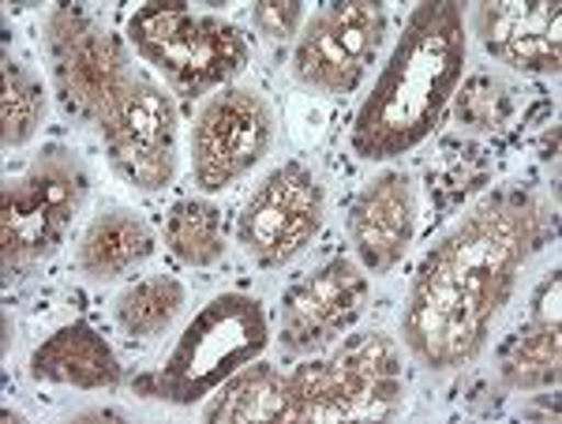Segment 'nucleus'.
I'll use <instances>...</instances> for the list:
<instances>
[{
	"instance_id": "f257e3e1",
	"label": "nucleus",
	"mask_w": 562,
	"mask_h": 424,
	"mask_svg": "<svg viewBox=\"0 0 562 424\" xmlns=\"http://www.w3.org/2000/svg\"><path fill=\"white\" fill-rule=\"evenodd\" d=\"M555 233V214L532 188H498L420 259L402 312V342L431 372H454L484 354L521 267Z\"/></svg>"
},
{
	"instance_id": "f03ea898",
	"label": "nucleus",
	"mask_w": 562,
	"mask_h": 424,
	"mask_svg": "<svg viewBox=\"0 0 562 424\" xmlns=\"http://www.w3.org/2000/svg\"><path fill=\"white\" fill-rule=\"evenodd\" d=\"M465 60L469 26L461 4L431 0L416 8L352 121V150L364 161H390L420 147L447 116Z\"/></svg>"
},
{
	"instance_id": "7ed1b4c3",
	"label": "nucleus",
	"mask_w": 562,
	"mask_h": 424,
	"mask_svg": "<svg viewBox=\"0 0 562 424\" xmlns=\"http://www.w3.org/2000/svg\"><path fill=\"white\" fill-rule=\"evenodd\" d=\"M270 342V320L259 297L251 293H217L203 304V312L184 327L161 368L132 380V391L161 405H195L206 394L259 360Z\"/></svg>"
},
{
	"instance_id": "20e7f679",
	"label": "nucleus",
	"mask_w": 562,
	"mask_h": 424,
	"mask_svg": "<svg viewBox=\"0 0 562 424\" xmlns=\"http://www.w3.org/2000/svg\"><path fill=\"white\" fill-rule=\"evenodd\" d=\"M402 349L383 331H371L281 376L274 421H386L402 410Z\"/></svg>"
},
{
	"instance_id": "39448f33",
	"label": "nucleus",
	"mask_w": 562,
	"mask_h": 424,
	"mask_svg": "<svg viewBox=\"0 0 562 424\" xmlns=\"http://www.w3.org/2000/svg\"><path fill=\"white\" fill-rule=\"evenodd\" d=\"M128 45L180 94H206L240 76L251 60V45L240 26L222 15L192 12L184 0H150L128 15Z\"/></svg>"
},
{
	"instance_id": "423d86ee",
	"label": "nucleus",
	"mask_w": 562,
	"mask_h": 424,
	"mask_svg": "<svg viewBox=\"0 0 562 424\" xmlns=\"http://www.w3.org/2000/svg\"><path fill=\"white\" fill-rule=\"evenodd\" d=\"M45 49L57 105L68 121L102 132L139 71L132 68L128 38L113 34L79 4H53L45 15Z\"/></svg>"
},
{
	"instance_id": "0eeeda50",
	"label": "nucleus",
	"mask_w": 562,
	"mask_h": 424,
	"mask_svg": "<svg viewBox=\"0 0 562 424\" xmlns=\"http://www.w3.org/2000/svg\"><path fill=\"white\" fill-rule=\"evenodd\" d=\"M90 192V174L76 150L49 143L0 192V259L4 275L45 264L65 245L71 219Z\"/></svg>"
},
{
	"instance_id": "6e6552de",
	"label": "nucleus",
	"mask_w": 562,
	"mask_h": 424,
	"mask_svg": "<svg viewBox=\"0 0 562 424\" xmlns=\"http://www.w3.org/2000/svg\"><path fill=\"white\" fill-rule=\"evenodd\" d=\"M326 214L323 185L304 161H285L251 192L237 219L244 256L262 270L293 264L319 237Z\"/></svg>"
},
{
	"instance_id": "1a4fd4ad",
	"label": "nucleus",
	"mask_w": 562,
	"mask_h": 424,
	"mask_svg": "<svg viewBox=\"0 0 562 424\" xmlns=\"http://www.w3.org/2000/svg\"><path fill=\"white\" fill-rule=\"evenodd\" d=\"M386 38V8L375 0H338L304 23L293 49L296 83L319 94H352Z\"/></svg>"
},
{
	"instance_id": "9d476101",
	"label": "nucleus",
	"mask_w": 562,
	"mask_h": 424,
	"mask_svg": "<svg viewBox=\"0 0 562 424\" xmlns=\"http://www.w3.org/2000/svg\"><path fill=\"white\" fill-rule=\"evenodd\" d=\"M274 110L251 87H222L199 110L192 129V177L203 192H225L267 158Z\"/></svg>"
},
{
	"instance_id": "9b49d317",
	"label": "nucleus",
	"mask_w": 562,
	"mask_h": 424,
	"mask_svg": "<svg viewBox=\"0 0 562 424\" xmlns=\"http://www.w3.org/2000/svg\"><path fill=\"white\" fill-rule=\"evenodd\" d=\"M109 166L139 192H161L177 177V105L150 76H135L102 124Z\"/></svg>"
},
{
	"instance_id": "f8f14e48",
	"label": "nucleus",
	"mask_w": 562,
	"mask_h": 424,
	"mask_svg": "<svg viewBox=\"0 0 562 424\" xmlns=\"http://www.w3.org/2000/svg\"><path fill=\"white\" fill-rule=\"evenodd\" d=\"M368 301V270L349 256H330L281 297V346L312 357L357 327Z\"/></svg>"
},
{
	"instance_id": "ddd939ff",
	"label": "nucleus",
	"mask_w": 562,
	"mask_h": 424,
	"mask_svg": "<svg viewBox=\"0 0 562 424\" xmlns=\"http://www.w3.org/2000/svg\"><path fill=\"white\" fill-rule=\"evenodd\" d=\"M473 31L498 65L525 76H559L562 12L555 0H487L476 4Z\"/></svg>"
},
{
	"instance_id": "4468645a",
	"label": "nucleus",
	"mask_w": 562,
	"mask_h": 424,
	"mask_svg": "<svg viewBox=\"0 0 562 424\" xmlns=\"http://www.w3.org/2000/svg\"><path fill=\"white\" fill-rule=\"evenodd\" d=\"M416 233L413 180L402 169L371 177L349 207V241L368 275H386L402 264Z\"/></svg>"
},
{
	"instance_id": "2eb2a0df",
	"label": "nucleus",
	"mask_w": 562,
	"mask_h": 424,
	"mask_svg": "<svg viewBox=\"0 0 562 424\" xmlns=\"http://www.w3.org/2000/svg\"><path fill=\"white\" fill-rule=\"evenodd\" d=\"M26 372L38 383L79 387V391H116L124 383L121 357L113 354L102 331H94L83 320L68 323V327L38 342Z\"/></svg>"
},
{
	"instance_id": "dca6fc26",
	"label": "nucleus",
	"mask_w": 562,
	"mask_h": 424,
	"mask_svg": "<svg viewBox=\"0 0 562 424\" xmlns=\"http://www.w3.org/2000/svg\"><path fill=\"white\" fill-rule=\"evenodd\" d=\"M154 230L135 211H105L87 225L76 264L90 282H116L154 256Z\"/></svg>"
},
{
	"instance_id": "f3484780",
	"label": "nucleus",
	"mask_w": 562,
	"mask_h": 424,
	"mask_svg": "<svg viewBox=\"0 0 562 424\" xmlns=\"http://www.w3.org/2000/svg\"><path fill=\"white\" fill-rule=\"evenodd\" d=\"M562 327L529 320L498 349V380L510 391H548L562 372Z\"/></svg>"
},
{
	"instance_id": "a211bd4d",
	"label": "nucleus",
	"mask_w": 562,
	"mask_h": 424,
	"mask_svg": "<svg viewBox=\"0 0 562 424\" xmlns=\"http://www.w3.org/2000/svg\"><path fill=\"white\" fill-rule=\"evenodd\" d=\"M281 402V372L274 365H244L217 387L211 405L203 410L206 424H248L274 421Z\"/></svg>"
},
{
	"instance_id": "6ab92c4d",
	"label": "nucleus",
	"mask_w": 562,
	"mask_h": 424,
	"mask_svg": "<svg viewBox=\"0 0 562 424\" xmlns=\"http://www.w3.org/2000/svg\"><path fill=\"white\" fill-rule=\"evenodd\" d=\"M169 256L184 267H214L225 256L222 211L211 200H180L169 207L161 230Z\"/></svg>"
},
{
	"instance_id": "aec40b11",
	"label": "nucleus",
	"mask_w": 562,
	"mask_h": 424,
	"mask_svg": "<svg viewBox=\"0 0 562 424\" xmlns=\"http://www.w3.org/2000/svg\"><path fill=\"white\" fill-rule=\"evenodd\" d=\"M188 290L169 275H154V278H139L128 290L116 297V327L128 338H158L173 327V320L184 309Z\"/></svg>"
},
{
	"instance_id": "412c9836",
	"label": "nucleus",
	"mask_w": 562,
	"mask_h": 424,
	"mask_svg": "<svg viewBox=\"0 0 562 424\" xmlns=\"http://www.w3.org/2000/svg\"><path fill=\"white\" fill-rule=\"evenodd\" d=\"M0 76H4V94H0V140H4L8 150L26 147L45 121V87L20 57H12V53H8L4 65H0Z\"/></svg>"
},
{
	"instance_id": "4be33fe9",
	"label": "nucleus",
	"mask_w": 562,
	"mask_h": 424,
	"mask_svg": "<svg viewBox=\"0 0 562 424\" xmlns=\"http://www.w3.org/2000/svg\"><path fill=\"white\" fill-rule=\"evenodd\" d=\"M514 87L495 76H473L458 94V121L473 132H498L514 121Z\"/></svg>"
},
{
	"instance_id": "5701e85b",
	"label": "nucleus",
	"mask_w": 562,
	"mask_h": 424,
	"mask_svg": "<svg viewBox=\"0 0 562 424\" xmlns=\"http://www.w3.org/2000/svg\"><path fill=\"white\" fill-rule=\"evenodd\" d=\"M487 169L492 166H487L484 150H476V147L465 150L458 161H450V166L431 180V196H435V203H439V211H454L469 192L484 188Z\"/></svg>"
},
{
	"instance_id": "b1692460",
	"label": "nucleus",
	"mask_w": 562,
	"mask_h": 424,
	"mask_svg": "<svg viewBox=\"0 0 562 424\" xmlns=\"http://www.w3.org/2000/svg\"><path fill=\"white\" fill-rule=\"evenodd\" d=\"M251 23L262 38L270 42H289L293 34H301L304 23V4L301 0H259L251 8Z\"/></svg>"
},
{
	"instance_id": "393cba45",
	"label": "nucleus",
	"mask_w": 562,
	"mask_h": 424,
	"mask_svg": "<svg viewBox=\"0 0 562 424\" xmlns=\"http://www.w3.org/2000/svg\"><path fill=\"white\" fill-rule=\"evenodd\" d=\"M76 421H124V413H116V410H87V413H76Z\"/></svg>"
}]
</instances>
